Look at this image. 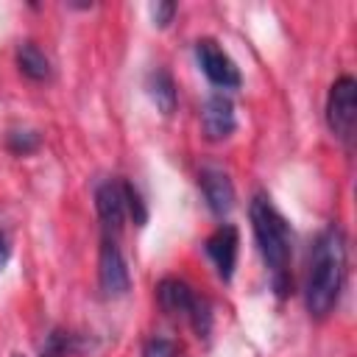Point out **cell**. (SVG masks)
I'll return each mask as SVG.
<instances>
[{
    "label": "cell",
    "instance_id": "obj_10",
    "mask_svg": "<svg viewBox=\"0 0 357 357\" xmlns=\"http://www.w3.org/2000/svg\"><path fill=\"white\" fill-rule=\"evenodd\" d=\"M198 184H201V192H204V201L209 206L212 215L223 218L231 212L234 206V187H231V178L220 170V167H204L201 176H198Z\"/></svg>",
    "mask_w": 357,
    "mask_h": 357
},
{
    "label": "cell",
    "instance_id": "obj_8",
    "mask_svg": "<svg viewBox=\"0 0 357 357\" xmlns=\"http://www.w3.org/2000/svg\"><path fill=\"white\" fill-rule=\"evenodd\" d=\"M95 206H98V218L103 223L106 237L114 240V234L123 229V218H126V192H123V181L106 178L98 184L95 190Z\"/></svg>",
    "mask_w": 357,
    "mask_h": 357
},
{
    "label": "cell",
    "instance_id": "obj_13",
    "mask_svg": "<svg viewBox=\"0 0 357 357\" xmlns=\"http://www.w3.org/2000/svg\"><path fill=\"white\" fill-rule=\"evenodd\" d=\"M78 335H70V332H61V329H56V332H50L47 335V340H45V346H42V354L39 357H67L70 351H75L78 349Z\"/></svg>",
    "mask_w": 357,
    "mask_h": 357
},
{
    "label": "cell",
    "instance_id": "obj_12",
    "mask_svg": "<svg viewBox=\"0 0 357 357\" xmlns=\"http://www.w3.org/2000/svg\"><path fill=\"white\" fill-rule=\"evenodd\" d=\"M145 86H148V95L153 98V103H156V109L162 114H170L176 109V84H173L167 70H153L148 75Z\"/></svg>",
    "mask_w": 357,
    "mask_h": 357
},
{
    "label": "cell",
    "instance_id": "obj_14",
    "mask_svg": "<svg viewBox=\"0 0 357 357\" xmlns=\"http://www.w3.org/2000/svg\"><path fill=\"white\" fill-rule=\"evenodd\" d=\"M123 192H126V212L131 215V220H134L137 226H145V220H148V206H145L139 190H137L131 181H123Z\"/></svg>",
    "mask_w": 357,
    "mask_h": 357
},
{
    "label": "cell",
    "instance_id": "obj_7",
    "mask_svg": "<svg viewBox=\"0 0 357 357\" xmlns=\"http://www.w3.org/2000/svg\"><path fill=\"white\" fill-rule=\"evenodd\" d=\"M237 120H234V103L229 95L223 92H212L201 109V131L206 139L220 142L234 131Z\"/></svg>",
    "mask_w": 357,
    "mask_h": 357
},
{
    "label": "cell",
    "instance_id": "obj_15",
    "mask_svg": "<svg viewBox=\"0 0 357 357\" xmlns=\"http://www.w3.org/2000/svg\"><path fill=\"white\" fill-rule=\"evenodd\" d=\"M8 148L14 151V153H31V151H36L39 148V134L36 131H11L8 134Z\"/></svg>",
    "mask_w": 357,
    "mask_h": 357
},
{
    "label": "cell",
    "instance_id": "obj_17",
    "mask_svg": "<svg viewBox=\"0 0 357 357\" xmlns=\"http://www.w3.org/2000/svg\"><path fill=\"white\" fill-rule=\"evenodd\" d=\"M151 11H153V22L159 28H165V25H170V20L176 14V3H156Z\"/></svg>",
    "mask_w": 357,
    "mask_h": 357
},
{
    "label": "cell",
    "instance_id": "obj_4",
    "mask_svg": "<svg viewBox=\"0 0 357 357\" xmlns=\"http://www.w3.org/2000/svg\"><path fill=\"white\" fill-rule=\"evenodd\" d=\"M326 123L329 131L351 145L354 139V128H357V81L351 75H340L332 86H329V98H326Z\"/></svg>",
    "mask_w": 357,
    "mask_h": 357
},
{
    "label": "cell",
    "instance_id": "obj_3",
    "mask_svg": "<svg viewBox=\"0 0 357 357\" xmlns=\"http://www.w3.org/2000/svg\"><path fill=\"white\" fill-rule=\"evenodd\" d=\"M156 298H159V307L167 315H184V318H190V324L198 332V337L201 335H209V326H212L209 304L187 282L173 279V276L162 279L159 287H156Z\"/></svg>",
    "mask_w": 357,
    "mask_h": 357
},
{
    "label": "cell",
    "instance_id": "obj_5",
    "mask_svg": "<svg viewBox=\"0 0 357 357\" xmlns=\"http://www.w3.org/2000/svg\"><path fill=\"white\" fill-rule=\"evenodd\" d=\"M195 59H198L204 75L215 86H220V89H237L243 84L237 64L231 61V56L215 39H198L195 42Z\"/></svg>",
    "mask_w": 357,
    "mask_h": 357
},
{
    "label": "cell",
    "instance_id": "obj_2",
    "mask_svg": "<svg viewBox=\"0 0 357 357\" xmlns=\"http://www.w3.org/2000/svg\"><path fill=\"white\" fill-rule=\"evenodd\" d=\"M248 215H251V229H254L259 254H262V259H265V265H268V271L273 276V287L279 293H284V287H287V265H290V229H287V220L279 215V209L262 192H257L251 198Z\"/></svg>",
    "mask_w": 357,
    "mask_h": 357
},
{
    "label": "cell",
    "instance_id": "obj_11",
    "mask_svg": "<svg viewBox=\"0 0 357 357\" xmlns=\"http://www.w3.org/2000/svg\"><path fill=\"white\" fill-rule=\"evenodd\" d=\"M17 64H20L22 75H28L31 81H45L50 75V61L33 42H22L17 47Z\"/></svg>",
    "mask_w": 357,
    "mask_h": 357
},
{
    "label": "cell",
    "instance_id": "obj_6",
    "mask_svg": "<svg viewBox=\"0 0 357 357\" xmlns=\"http://www.w3.org/2000/svg\"><path fill=\"white\" fill-rule=\"evenodd\" d=\"M98 282H100V290L103 296L109 298H117V296H126L128 293V265L117 248V243L112 237H103L100 243V257H98Z\"/></svg>",
    "mask_w": 357,
    "mask_h": 357
},
{
    "label": "cell",
    "instance_id": "obj_16",
    "mask_svg": "<svg viewBox=\"0 0 357 357\" xmlns=\"http://www.w3.org/2000/svg\"><path fill=\"white\" fill-rule=\"evenodd\" d=\"M142 357H178V346L170 337H151L142 346Z\"/></svg>",
    "mask_w": 357,
    "mask_h": 357
},
{
    "label": "cell",
    "instance_id": "obj_9",
    "mask_svg": "<svg viewBox=\"0 0 357 357\" xmlns=\"http://www.w3.org/2000/svg\"><path fill=\"white\" fill-rule=\"evenodd\" d=\"M237 245H240V234H237V229L231 223L218 226L206 240V254H209V259H212V265H215V271H218V276L223 282H229L231 273H234Z\"/></svg>",
    "mask_w": 357,
    "mask_h": 357
},
{
    "label": "cell",
    "instance_id": "obj_1",
    "mask_svg": "<svg viewBox=\"0 0 357 357\" xmlns=\"http://www.w3.org/2000/svg\"><path fill=\"white\" fill-rule=\"evenodd\" d=\"M343 279H346V237L337 226H329L318 234L310 254L304 301L312 318H324L332 312V307L340 298Z\"/></svg>",
    "mask_w": 357,
    "mask_h": 357
}]
</instances>
